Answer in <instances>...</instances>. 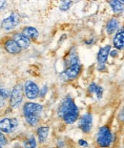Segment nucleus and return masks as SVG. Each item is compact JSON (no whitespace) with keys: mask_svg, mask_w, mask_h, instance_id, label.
Segmentation results:
<instances>
[{"mask_svg":"<svg viewBox=\"0 0 124 148\" xmlns=\"http://www.w3.org/2000/svg\"><path fill=\"white\" fill-rule=\"evenodd\" d=\"M49 133H50V127L47 126V125H41V126L37 127L36 136H37L38 143L41 144L45 143L48 138V136H49Z\"/></svg>","mask_w":124,"mask_h":148,"instance_id":"17","label":"nucleus"},{"mask_svg":"<svg viewBox=\"0 0 124 148\" xmlns=\"http://www.w3.org/2000/svg\"><path fill=\"white\" fill-rule=\"evenodd\" d=\"M12 39L18 44V46L20 47L22 50L28 49L31 46V40L28 38L26 36H24L22 33H15L12 36Z\"/></svg>","mask_w":124,"mask_h":148,"instance_id":"16","label":"nucleus"},{"mask_svg":"<svg viewBox=\"0 0 124 148\" xmlns=\"http://www.w3.org/2000/svg\"><path fill=\"white\" fill-rule=\"evenodd\" d=\"M6 6H7V2H6L5 0H0V11L4 10L6 8Z\"/></svg>","mask_w":124,"mask_h":148,"instance_id":"30","label":"nucleus"},{"mask_svg":"<svg viewBox=\"0 0 124 148\" xmlns=\"http://www.w3.org/2000/svg\"><path fill=\"white\" fill-rule=\"evenodd\" d=\"M20 14L17 12H12L7 17L2 20L1 28L6 32H9V31L15 29L20 24Z\"/></svg>","mask_w":124,"mask_h":148,"instance_id":"6","label":"nucleus"},{"mask_svg":"<svg viewBox=\"0 0 124 148\" xmlns=\"http://www.w3.org/2000/svg\"><path fill=\"white\" fill-rule=\"evenodd\" d=\"M88 92L91 95H94L97 100H101L104 96V88L97 82H91L88 85Z\"/></svg>","mask_w":124,"mask_h":148,"instance_id":"15","label":"nucleus"},{"mask_svg":"<svg viewBox=\"0 0 124 148\" xmlns=\"http://www.w3.org/2000/svg\"><path fill=\"white\" fill-rule=\"evenodd\" d=\"M119 50H116V49H112V50H111L110 56H111L112 58H119Z\"/></svg>","mask_w":124,"mask_h":148,"instance_id":"26","label":"nucleus"},{"mask_svg":"<svg viewBox=\"0 0 124 148\" xmlns=\"http://www.w3.org/2000/svg\"><path fill=\"white\" fill-rule=\"evenodd\" d=\"M110 5L111 11H112L114 14H121L124 12V3L122 0H110L108 2Z\"/></svg>","mask_w":124,"mask_h":148,"instance_id":"18","label":"nucleus"},{"mask_svg":"<svg viewBox=\"0 0 124 148\" xmlns=\"http://www.w3.org/2000/svg\"><path fill=\"white\" fill-rule=\"evenodd\" d=\"M23 90H24V95L28 99H36L37 97H39L40 89L38 87V85L33 80H26L23 84Z\"/></svg>","mask_w":124,"mask_h":148,"instance_id":"8","label":"nucleus"},{"mask_svg":"<svg viewBox=\"0 0 124 148\" xmlns=\"http://www.w3.org/2000/svg\"><path fill=\"white\" fill-rule=\"evenodd\" d=\"M111 50H112V45H110V44H107V45L100 47L97 55V65H107Z\"/></svg>","mask_w":124,"mask_h":148,"instance_id":"10","label":"nucleus"},{"mask_svg":"<svg viewBox=\"0 0 124 148\" xmlns=\"http://www.w3.org/2000/svg\"><path fill=\"white\" fill-rule=\"evenodd\" d=\"M3 46H4L5 51L9 53H11V55H18V53H20L22 51V49L18 46V44L12 39V38L6 39L4 44H3Z\"/></svg>","mask_w":124,"mask_h":148,"instance_id":"14","label":"nucleus"},{"mask_svg":"<svg viewBox=\"0 0 124 148\" xmlns=\"http://www.w3.org/2000/svg\"><path fill=\"white\" fill-rule=\"evenodd\" d=\"M5 103H6V99H4L3 97H0V108L5 106Z\"/></svg>","mask_w":124,"mask_h":148,"instance_id":"31","label":"nucleus"},{"mask_svg":"<svg viewBox=\"0 0 124 148\" xmlns=\"http://www.w3.org/2000/svg\"><path fill=\"white\" fill-rule=\"evenodd\" d=\"M78 63H80V59H79L77 51H76L75 47H73L69 51V53H67V56H65V59H64L65 68L70 67V66H72V65L78 64Z\"/></svg>","mask_w":124,"mask_h":148,"instance_id":"12","label":"nucleus"},{"mask_svg":"<svg viewBox=\"0 0 124 148\" xmlns=\"http://www.w3.org/2000/svg\"><path fill=\"white\" fill-rule=\"evenodd\" d=\"M24 148H36L37 146V140L34 136H30L28 138L24 140L23 143Z\"/></svg>","mask_w":124,"mask_h":148,"instance_id":"20","label":"nucleus"},{"mask_svg":"<svg viewBox=\"0 0 124 148\" xmlns=\"http://www.w3.org/2000/svg\"><path fill=\"white\" fill-rule=\"evenodd\" d=\"M18 119L15 118H5L0 119V131L6 134H11L17 129Z\"/></svg>","mask_w":124,"mask_h":148,"instance_id":"9","label":"nucleus"},{"mask_svg":"<svg viewBox=\"0 0 124 148\" xmlns=\"http://www.w3.org/2000/svg\"><path fill=\"white\" fill-rule=\"evenodd\" d=\"M74 4L73 1H62L59 5V10L61 12H67L70 10L71 6Z\"/></svg>","mask_w":124,"mask_h":148,"instance_id":"21","label":"nucleus"},{"mask_svg":"<svg viewBox=\"0 0 124 148\" xmlns=\"http://www.w3.org/2000/svg\"><path fill=\"white\" fill-rule=\"evenodd\" d=\"M43 105L37 102L27 101L22 107V113L25 121L31 127H36L39 124L41 116L43 113Z\"/></svg>","mask_w":124,"mask_h":148,"instance_id":"2","label":"nucleus"},{"mask_svg":"<svg viewBox=\"0 0 124 148\" xmlns=\"http://www.w3.org/2000/svg\"><path fill=\"white\" fill-rule=\"evenodd\" d=\"M22 34L26 36L30 40H36L39 37V32L36 27L26 26L22 29Z\"/></svg>","mask_w":124,"mask_h":148,"instance_id":"19","label":"nucleus"},{"mask_svg":"<svg viewBox=\"0 0 124 148\" xmlns=\"http://www.w3.org/2000/svg\"><path fill=\"white\" fill-rule=\"evenodd\" d=\"M84 43L86 44L87 46H91V45H93V44L95 43V38H88V39H86Z\"/></svg>","mask_w":124,"mask_h":148,"instance_id":"28","label":"nucleus"},{"mask_svg":"<svg viewBox=\"0 0 124 148\" xmlns=\"http://www.w3.org/2000/svg\"><path fill=\"white\" fill-rule=\"evenodd\" d=\"M77 143H78V145L81 146V147L86 148V147L89 146V143L86 140H84V138H80V140H78Z\"/></svg>","mask_w":124,"mask_h":148,"instance_id":"27","label":"nucleus"},{"mask_svg":"<svg viewBox=\"0 0 124 148\" xmlns=\"http://www.w3.org/2000/svg\"><path fill=\"white\" fill-rule=\"evenodd\" d=\"M11 92L12 91H10L9 89H7V88L0 86V97H3L4 99H10V97H11Z\"/></svg>","mask_w":124,"mask_h":148,"instance_id":"22","label":"nucleus"},{"mask_svg":"<svg viewBox=\"0 0 124 148\" xmlns=\"http://www.w3.org/2000/svg\"><path fill=\"white\" fill-rule=\"evenodd\" d=\"M113 47L119 52L124 50V27H120V29L114 34Z\"/></svg>","mask_w":124,"mask_h":148,"instance_id":"13","label":"nucleus"},{"mask_svg":"<svg viewBox=\"0 0 124 148\" xmlns=\"http://www.w3.org/2000/svg\"><path fill=\"white\" fill-rule=\"evenodd\" d=\"M8 143V140H7V138L5 137V135L3 132L0 131V146H5L7 145Z\"/></svg>","mask_w":124,"mask_h":148,"instance_id":"24","label":"nucleus"},{"mask_svg":"<svg viewBox=\"0 0 124 148\" xmlns=\"http://www.w3.org/2000/svg\"><path fill=\"white\" fill-rule=\"evenodd\" d=\"M82 72L81 63L72 65L70 67H67L60 73V77L64 81H73L76 79Z\"/></svg>","mask_w":124,"mask_h":148,"instance_id":"5","label":"nucleus"},{"mask_svg":"<svg viewBox=\"0 0 124 148\" xmlns=\"http://www.w3.org/2000/svg\"><path fill=\"white\" fill-rule=\"evenodd\" d=\"M114 140L112 129L108 124H104L98 128L95 135V143L99 148H110Z\"/></svg>","mask_w":124,"mask_h":148,"instance_id":"3","label":"nucleus"},{"mask_svg":"<svg viewBox=\"0 0 124 148\" xmlns=\"http://www.w3.org/2000/svg\"><path fill=\"white\" fill-rule=\"evenodd\" d=\"M56 147L57 148H63V147H65V143H64V140H58L56 143Z\"/></svg>","mask_w":124,"mask_h":148,"instance_id":"29","label":"nucleus"},{"mask_svg":"<svg viewBox=\"0 0 124 148\" xmlns=\"http://www.w3.org/2000/svg\"><path fill=\"white\" fill-rule=\"evenodd\" d=\"M24 90L23 85L18 83L14 85V88L12 89L11 97H10V106L12 109H18L23 103L24 99Z\"/></svg>","mask_w":124,"mask_h":148,"instance_id":"4","label":"nucleus"},{"mask_svg":"<svg viewBox=\"0 0 124 148\" xmlns=\"http://www.w3.org/2000/svg\"><path fill=\"white\" fill-rule=\"evenodd\" d=\"M47 148H53V147H47Z\"/></svg>","mask_w":124,"mask_h":148,"instance_id":"32","label":"nucleus"},{"mask_svg":"<svg viewBox=\"0 0 124 148\" xmlns=\"http://www.w3.org/2000/svg\"><path fill=\"white\" fill-rule=\"evenodd\" d=\"M78 128L82 133L90 134L94 125V116L91 112H86L78 119Z\"/></svg>","mask_w":124,"mask_h":148,"instance_id":"7","label":"nucleus"},{"mask_svg":"<svg viewBox=\"0 0 124 148\" xmlns=\"http://www.w3.org/2000/svg\"><path fill=\"white\" fill-rule=\"evenodd\" d=\"M48 92H49V87H48V85L44 84L42 88L40 89V94H39V97H41V99H43V97H45V96L48 94Z\"/></svg>","mask_w":124,"mask_h":148,"instance_id":"23","label":"nucleus"},{"mask_svg":"<svg viewBox=\"0 0 124 148\" xmlns=\"http://www.w3.org/2000/svg\"><path fill=\"white\" fill-rule=\"evenodd\" d=\"M120 148H124V147H120Z\"/></svg>","mask_w":124,"mask_h":148,"instance_id":"33","label":"nucleus"},{"mask_svg":"<svg viewBox=\"0 0 124 148\" xmlns=\"http://www.w3.org/2000/svg\"><path fill=\"white\" fill-rule=\"evenodd\" d=\"M117 119H119L121 123H124V106H122L121 108L119 109V114H117Z\"/></svg>","mask_w":124,"mask_h":148,"instance_id":"25","label":"nucleus"},{"mask_svg":"<svg viewBox=\"0 0 124 148\" xmlns=\"http://www.w3.org/2000/svg\"><path fill=\"white\" fill-rule=\"evenodd\" d=\"M120 29V20L116 16H112L106 22L105 25V32L108 36L114 34Z\"/></svg>","mask_w":124,"mask_h":148,"instance_id":"11","label":"nucleus"},{"mask_svg":"<svg viewBox=\"0 0 124 148\" xmlns=\"http://www.w3.org/2000/svg\"><path fill=\"white\" fill-rule=\"evenodd\" d=\"M57 116L64 121V123L68 125L74 124L78 121L79 108L72 96H66L61 100L57 107Z\"/></svg>","mask_w":124,"mask_h":148,"instance_id":"1","label":"nucleus"}]
</instances>
